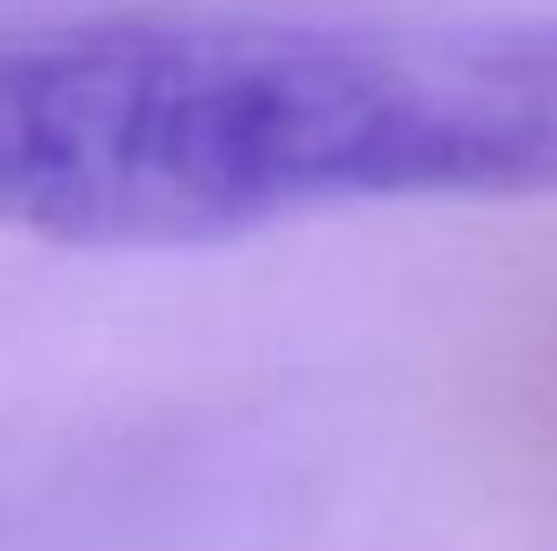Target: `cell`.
I'll return each mask as SVG.
<instances>
[{
    "label": "cell",
    "mask_w": 557,
    "mask_h": 551,
    "mask_svg": "<svg viewBox=\"0 0 557 551\" xmlns=\"http://www.w3.org/2000/svg\"><path fill=\"white\" fill-rule=\"evenodd\" d=\"M403 195H557V20H98L0 39V221L221 241Z\"/></svg>",
    "instance_id": "1"
}]
</instances>
